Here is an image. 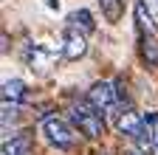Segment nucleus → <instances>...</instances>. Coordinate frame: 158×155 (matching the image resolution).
Returning <instances> with one entry per match:
<instances>
[{
    "label": "nucleus",
    "mask_w": 158,
    "mask_h": 155,
    "mask_svg": "<svg viewBox=\"0 0 158 155\" xmlns=\"http://www.w3.org/2000/svg\"><path fill=\"white\" fill-rule=\"evenodd\" d=\"M62 54H65V59H82V56L88 54V37L79 34L76 28H65V34H62Z\"/></svg>",
    "instance_id": "obj_4"
},
{
    "label": "nucleus",
    "mask_w": 158,
    "mask_h": 155,
    "mask_svg": "<svg viewBox=\"0 0 158 155\" xmlns=\"http://www.w3.org/2000/svg\"><path fill=\"white\" fill-rule=\"evenodd\" d=\"M31 152V138L28 135H17L11 141H3V155H28Z\"/></svg>",
    "instance_id": "obj_10"
},
{
    "label": "nucleus",
    "mask_w": 158,
    "mask_h": 155,
    "mask_svg": "<svg viewBox=\"0 0 158 155\" xmlns=\"http://www.w3.org/2000/svg\"><path fill=\"white\" fill-rule=\"evenodd\" d=\"M40 135H43L45 144L54 147L56 152H68V149H73L76 141H79V130L65 119V116H56V113L40 119Z\"/></svg>",
    "instance_id": "obj_1"
},
{
    "label": "nucleus",
    "mask_w": 158,
    "mask_h": 155,
    "mask_svg": "<svg viewBox=\"0 0 158 155\" xmlns=\"http://www.w3.org/2000/svg\"><path fill=\"white\" fill-rule=\"evenodd\" d=\"M65 113H68L65 119L79 130V135H85V138H99V135L105 133V121L107 119L88 99H71V104H68Z\"/></svg>",
    "instance_id": "obj_2"
},
{
    "label": "nucleus",
    "mask_w": 158,
    "mask_h": 155,
    "mask_svg": "<svg viewBox=\"0 0 158 155\" xmlns=\"http://www.w3.org/2000/svg\"><path fill=\"white\" fill-rule=\"evenodd\" d=\"M28 96V85L23 79H6L3 82V102L9 104H20Z\"/></svg>",
    "instance_id": "obj_7"
},
{
    "label": "nucleus",
    "mask_w": 158,
    "mask_h": 155,
    "mask_svg": "<svg viewBox=\"0 0 158 155\" xmlns=\"http://www.w3.org/2000/svg\"><path fill=\"white\" fill-rule=\"evenodd\" d=\"M102 6V14L107 17V23H118L124 14V0H99Z\"/></svg>",
    "instance_id": "obj_11"
},
{
    "label": "nucleus",
    "mask_w": 158,
    "mask_h": 155,
    "mask_svg": "<svg viewBox=\"0 0 158 155\" xmlns=\"http://www.w3.org/2000/svg\"><path fill=\"white\" fill-rule=\"evenodd\" d=\"M138 138H144V141H150L155 149H158V113H147L144 116V127H141V135ZM135 138V141H138Z\"/></svg>",
    "instance_id": "obj_9"
},
{
    "label": "nucleus",
    "mask_w": 158,
    "mask_h": 155,
    "mask_svg": "<svg viewBox=\"0 0 158 155\" xmlns=\"http://www.w3.org/2000/svg\"><path fill=\"white\" fill-rule=\"evenodd\" d=\"M138 40H141V56L144 62L158 68V31L155 34H138Z\"/></svg>",
    "instance_id": "obj_8"
},
{
    "label": "nucleus",
    "mask_w": 158,
    "mask_h": 155,
    "mask_svg": "<svg viewBox=\"0 0 158 155\" xmlns=\"http://www.w3.org/2000/svg\"><path fill=\"white\" fill-rule=\"evenodd\" d=\"M88 102L105 116V119H118L127 107H122V90H118V85L113 79H99L90 85L88 90Z\"/></svg>",
    "instance_id": "obj_3"
},
{
    "label": "nucleus",
    "mask_w": 158,
    "mask_h": 155,
    "mask_svg": "<svg viewBox=\"0 0 158 155\" xmlns=\"http://www.w3.org/2000/svg\"><path fill=\"white\" fill-rule=\"evenodd\" d=\"M141 127H144V116H138V113L130 110V107L116 119V130L122 133V135H127V138H133V141L141 135Z\"/></svg>",
    "instance_id": "obj_5"
},
{
    "label": "nucleus",
    "mask_w": 158,
    "mask_h": 155,
    "mask_svg": "<svg viewBox=\"0 0 158 155\" xmlns=\"http://www.w3.org/2000/svg\"><path fill=\"white\" fill-rule=\"evenodd\" d=\"M68 28H76L79 34H93V28H96V23H93V14L88 11V9H76V11H71V17H68Z\"/></svg>",
    "instance_id": "obj_6"
}]
</instances>
